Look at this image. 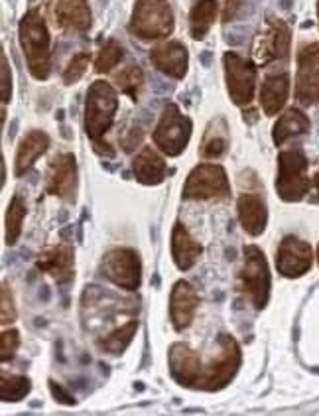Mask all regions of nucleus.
I'll return each instance as SVG.
<instances>
[{
    "label": "nucleus",
    "mask_w": 319,
    "mask_h": 416,
    "mask_svg": "<svg viewBox=\"0 0 319 416\" xmlns=\"http://www.w3.org/2000/svg\"><path fill=\"white\" fill-rule=\"evenodd\" d=\"M18 38L30 73L36 79L46 82L52 71V49H49V32L46 20L42 18L40 12L30 10L24 14V18L18 24Z\"/></svg>",
    "instance_id": "1"
},
{
    "label": "nucleus",
    "mask_w": 319,
    "mask_h": 416,
    "mask_svg": "<svg viewBox=\"0 0 319 416\" xmlns=\"http://www.w3.org/2000/svg\"><path fill=\"white\" fill-rule=\"evenodd\" d=\"M239 290L256 310H263L270 298V270L264 253L249 245L244 247V265L239 275Z\"/></svg>",
    "instance_id": "2"
},
{
    "label": "nucleus",
    "mask_w": 319,
    "mask_h": 416,
    "mask_svg": "<svg viewBox=\"0 0 319 416\" xmlns=\"http://www.w3.org/2000/svg\"><path fill=\"white\" fill-rule=\"evenodd\" d=\"M116 109L118 99L113 87L101 79L93 83L85 101V132L89 134V139L101 140L104 132L113 127Z\"/></svg>",
    "instance_id": "3"
},
{
    "label": "nucleus",
    "mask_w": 319,
    "mask_h": 416,
    "mask_svg": "<svg viewBox=\"0 0 319 416\" xmlns=\"http://www.w3.org/2000/svg\"><path fill=\"white\" fill-rule=\"evenodd\" d=\"M240 367L239 344L227 334L219 335V353L201 369V379L197 389L221 391L225 389Z\"/></svg>",
    "instance_id": "4"
},
{
    "label": "nucleus",
    "mask_w": 319,
    "mask_h": 416,
    "mask_svg": "<svg viewBox=\"0 0 319 416\" xmlns=\"http://www.w3.org/2000/svg\"><path fill=\"white\" fill-rule=\"evenodd\" d=\"M132 34L142 40H158L171 34L173 30V12L168 0H137L132 20Z\"/></svg>",
    "instance_id": "5"
},
{
    "label": "nucleus",
    "mask_w": 319,
    "mask_h": 416,
    "mask_svg": "<svg viewBox=\"0 0 319 416\" xmlns=\"http://www.w3.org/2000/svg\"><path fill=\"white\" fill-rule=\"evenodd\" d=\"M276 192L284 201H299L309 192L308 158L302 151H286L278 156Z\"/></svg>",
    "instance_id": "6"
},
{
    "label": "nucleus",
    "mask_w": 319,
    "mask_h": 416,
    "mask_svg": "<svg viewBox=\"0 0 319 416\" xmlns=\"http://www.w3.org/2000/svg\"><path fill=\"white\" fill-rule=\"evenodd\" d=\"M192 139V121L183 115L180 107L168 103L160 116V123L154 130V142L168 156H180Z\"/></svg>",
    "instance_id": "7"
},
{
    "label": "nucleus",
    "mask_w": 319,
    "mask_h": 416,
    "mask_svg": "<svg viewBox=\"0 0 319 416\" xmlns=\"http://www.w3.org/2000/svg\"><path fill=\"white\" fill-rule=\"evenodd\" d=\"M231 194L228 178L225 168L219 164H199L195 166L192 174L187 176L185 185H183V199H195V201H205V199H223Z\"/></svg>",
    "instance_id": "8"
},
{
    "label": "nucleus",
    "mask_w": 319,
    "mask_h": 416,
    "mask_svg": "<svg viewBox=\"0 0 319 416\" xmlns=\"http://www.w3.org/2000/svg\"><path fill=\"white\" fill-rule=\"evenodd\" d=\"M101 275L125 290H137L142 278L140 256L132 249H111L101 261Z\"/></svg>",
    "instance_id": "9"
},
{
    "label": "nucleus",
    "mask_w": 319,
    "mask_h": 416,
    "mask_svg": "<svg viewBox=\"0 0 319 416\" xmlns=\"http://www.w3.org/2000/svg\"><path fill=\"white\" fill-rule=\"evenodd\" d=\"M225 77H227V89L233 103L249 105L254 97V85H256V66L249 59L240 58L235 52L225 54Z\"/></svg>",
    "instance_id": "10"
},
{
    "label": "nucleus",
    "mask_w": 319,
    "mask_h": 416,
    "mask_svg": "<svg viewBox=\"0 0 319 416\" xmlns=\"http://www.w3.org/2000/svg\"><path fill=\"white\" fill-rule=\"evenodd\" d=\"M296 99L302 105H319V44L304 46L297 54Z\"/></svg>",
    "instance_id": "11"
},
{
    "label": "nucleus",
    "mask_w": 319,
    "mask_h": 416,
    "mask_svg": "<svg viewBox=\"0 0 319 416\" xmlns=\"http://www.w3.org/2000/svg\"><path fill=\"white\" fill-rule=\"evenodd\" d=\"M313 263V251L306 241L299 237L288 235L282 239L276 253V268L278 272L286 278H299L304 277L311 268Z\"/></svg>",
    "instance_id": "12"
},
{
    "label": "nucleus",
    "mask_w": 319,
    "mask_h": 416,
    "mask_svg": "<svg viewBox=\"0 0 319 416\" xmlns=\"http://www.w3.org/2000/svg\"><path fill=\"white\" fill-rule=\"evenodd\" d=\"M77 187V162L73 154H57L47 166L46 190L49 196L71 201Z\"/></svg>",
    "instance_id": "13"
},
{
    "label": "nucleus",
    "mask_w": 319,
    "mask_h": 416,
    "mask_svg": "<svg viewBox=\"0 0 319 416\" xmlns=\"http://www.w3.org/2000/svg\"><path fill=\"white\" fill-rule=\"evenodd\" d=\"M170 373L173 381L183 387H195L199 385L201 379V369H203V361L195 353L194 349L185 344H173L170 349Z\"/></svg>",
    "instance_id": "14"
},
{
    "label": "nucleus",
    "mask_w": 319,
    "mask_h": 416,
    "mask_svg": "<svg viewBox=\"0 0 319 416\" xmlns=\"http://www.w3.org/2000/svg\"><path fill=\"white\" fill-rule=\"evenodd\" d=\"M290 28L282 20L270 18L268 20V30L260 36V42L254 47L256 59L266 66L276 59H286L290 54Z\"/></svg>",
    "instance_id": "15"
},
{
    "label": "nucleus",
    "mask_w": 319,
    "mask_h": 416,
    "mask_svg": "<svg viewBox=\"0 0 319 416\" xmlns=\"http://www.w3.org/2000/svg\"><path fill=\"white\" fill-rule=\"evenodd\" d=\"M49 12L61 30L87 32L91 28V8L87 0H49Z\"/></svg>",
    "instance_id": "16"
},
{
    "label": "nucleus",
    "mask_w": 319,
    "mask_h": 416,
    "mask_svg": "<svg viewBox=\"0 0 319 416\" xmlns=\"http://www.w3.org/2000/svg\"><path fill=\"white\" fill-rule=\"evenodd\" d=\"M73 265H75V253L73 247L69 245L47 247L38 256V268L46 272L49 278H54L57 284H68L73 278Z\"/></svg>",
    "instance_id": "17"
},
{
    "label": "nucleus",
    "mask_w": 319,
    "mask_h": 416,
    "mask_svg": "<svg viewBox=\"0 0 319 416\" xmlns=\"http://www.w3.org/2000/svg\"><path fill=\"white\" fill-rule=\"evenodd\" d=\"M197 306H199V298L194 286L185 280H178L170 296V318L178 332H183L185 328L192 325Z\"/></svg>",
    "instance_id": "18"
},
{
    "label": "nucleus",
    "mask_w": 319,
    "mask_h": 416,
    "mask_svg": "<svg viewBox=\"0 0 319 416\" xmlns=\"http://www.w3.org/2000/svg\"><path fill=\"white\" fill-rule=\"evenodd\" d=\"M150 59L164 75H168L171 79H183L187 73L189 56L185 46L180 42H168V44L152 47Z\"/></svg>",
    "instance_id": "19"
},
{
    "label": "nucleus",
    "mask_w": 319,
    "mask_h": 416,
    "mask_svg": "<svg viewBox=\"0 0 319 416\" xmlns=\"http://www.w3.org/2000/svg\"><path fill=\"white\" fill-rule=\"evenodd\" d=\"M201 245L195 241L183 223H176L171 229V256L180 270H189L201 256Z\"/></svg>",
    "instance_id": "20"
},
{
    "label": "nucleus",
    "mask_w": 319,
    "mask_h": 416,
    "mask_svg": "<svg viewBox=\"0 0 319 416\" xmlns=\"http://www.w3.org/2000/svg\"><path fill=\"white\" fill-rule=\"evenodd\" d=\"M237 206H239V219L242 229L252 237H258L268 223V209L263 197L256 194H242Z\"/></svg>",
    "instance_id": "21"
},
{
    "label": "nucleus",
    "mask_w": 319,
    "mask_h": 416,
    "mask_svg": "<svg viewBox=\"0 0 319 416\" xmlns=\"http://www.w3.org/2000/svg\"><path fill=\"white\" fill-rule=\"evenodd\" d=\"M49 148V137L44 130H30L16 151V162H14V174L20 178L34 166V162Z\"/></svg>",
    "instance_id": "22"
},
{
    "label": "nucleus",
    "mask_w": 319,
    "mask_h": 416,
    "mask_svg": "<svg viewBox=\"0 0 319 416\" xmlns=\"http://www.w3.org/2000/svg\"><path fill=\"white\" fill-rule=\"evenodd\" d=\"M290 95V75L288 73H272L263 82L260 87V105L266 115H276L282 111Z\"/></svg>",
    "instance_id": "23"
},
{
    "label": "nucleus",
    "mask_w": 319,
    "mask_h": 416,
    "mask_svg": "<svg viewBox=\"0 0 319 416\" xmlns=\"http://www.w3.org/2000/svg\"><path fill=\"white\" fill-rule=\"evenodd\" d=\"M132 172L140 184L158 185L166 180V160L158 152L146 146L132 162Z\"/></svg>",
    "instance_id": "24"
},
{
    "label": "nucleus",
    "mask_w": 319,
    "mask_h": 416,
    "mask_svg": "<svg viewBox=\"0 0 319 416\" xmlns=\"http://www.w3.org/2000/svg\"><path fill=\"white\" fill-rule=\"evenodd\" d=\"M309 123L308 115L299 109H288L282 113V116L276 121V125L272 128V139L274 144H284L286 140L292 139V137H299V134H306L309 132Z\"/></svg>",
    "instance_id": "25"
},
{
    "label": "nucleus",
    "mask_w": 319,
    "mask_h": 416,
    "mask_svg": "<svg viewBox=\"0 0 319 416\" xmlns=\"http://www.w3.org/2000/svg\"><path fill=\"white\" fill-rule=\"evenodd\" d=\"M228 151V128L223 116H217L207 128L203 142H201V156L203 158H221Z\"/></svg>",
    "instance_id": "26"
},
{
    "label": "nucleus",
    "mask_w": 319,
    "mask_h": 416,
    "mask_svg": "<svg viewBox=\"0 0 319 416\" xmlns=\"http://www.w3.org/2000/svg\"><path fill=\"white\" fill-rule=\"evenodd\" d=\"M217 18V0H199L189 12V32L194 40H203Z\"/></svg>",
    "instance_id": "27"
},
{
    "label": "nucleus",
    "mask_w": 319,
    "mask_h": 416,
    "mask_svg": "<svg viewBox=\"0 0 319 416\" xmlns=\"http://www.w3.org/2000/svg\"><path fill=\"white\" fill-rule=\"evenodd\" d=\"M138 330V322L130 320L128 324L120 325L118 330H114L109 335H104L103 339H99V347L107 351V353H113V355H118L123 353L128 344L132 341V337L137 334Z\"/></svg>",
    "instance_id": "28"
},
{
    "label": "nucleus",
    "mask_w": 319,
    "mask_h": 416,
    "mask_svg": "<svg viewBox=\"0 0 319 416\" xmlns=\"http://www.w3.org/2000/svg\"><path fill=\"white\" fill-rule=\"evenodd\" d=\"M24 217H26V201L20 196H14L6 209V245H16L22 233Z\"/></svg>",
    "instance_id": "29"
},
{
    "label": "nucleus",
    "mask_w": 319,
    "mask_h": 416,
    "mask_svg": "<svg viewBox=\"0 0 319 416\" xmlns=\"http://www.w3.org/2000/svg\"><path fill=\"white\" fill-rule=\"evenodd\" d=\"M32 383L28 377H20V375H2L0 379V393H2V401L4 403H18L22 401L26 394L30 393Z\"/></svg>",
    "instance_id": "30"
},
{
    "label": "nucleus",
    "mask_w": 319,
    "mask_h": 416,
    "mask_svg": "<svg viewBox=\"0 0 319 416\" xmlns=\"http://www.w3.org/2000/svg\"><path fill=\"white\" fill-rule=\"evenodd\" d=\"M116 85L132 101H137L138 93H140L142 85H144V73H142V70L138 66H128L126 70H123L116 75Z\"/></svg>",
    "instance_id": "31"
},
{
    "label": "nucleus",
    "mask_w": 319,
    "mask_h": 416,
    "mask_svg": "<svg viewBox=\"0 0 319 416\" xmlns=\"http://www.w3.org/2000/svg\"><path fill=\"white\" fill-rule=\"evenodd\" d=\"M123 54H125L123 46L116 40L104 42L101 52H99V56L95 59V71L97 73H109L113 68L118 66V61L123 59Z\"/></svg>",
    "instance_id": "32"
},
{
    "label": "nucleus",
    "mask_w": 319,
    "mask_h": 416,
    "mask_svg": "<svg viewBox=\"0 0 319 416\" xmlns=\"http://www.w3.org/2000/svg\"><path fill=\"white\" fill-rule=\"evenodd\" d=\"M89 61H91L89 54H77V56H73V59L69 61L68 68L63 71V83L65 85H73V83L79 82L85 70H87V66H89Z\"/></svg>",
    "instance_id": "33"
},
{
    "label": "nucleus",
    "mask_w": 319,
    "mask_h": 416,
    "mask_svg": "<svg viewBox=\"0 0 319 416\" xmlns=\"http://www.w3.org/2000/svg\"><path fill=\"white\" fill-rule=\"evenodd\" d=\"M2 339V347H0V359L2 361H8L16 355L18 347H20V334L16 330H4L0 334Z\"/></svg>",
    "instance_id": "34"
},
{
    "label": "nucleus",
    "mask_w": 319,
    "mask_h": 416,
    "mask_svg": "<svg viewBox=\"0 0 319 416\" xmlns=\"http://www.w3.org/2000/svg\"><path fill=\"white\" fill-rule=\"evenodd\" d=\"M0 304H2V325L12 324L16 320V308H14V300H12V292L8 284H2V296H0Z\"/></svg>",
    "instance_id": "35"
},
{
    "label": "nucleus",
    "mask_w": 319,
    "mask_h": 416,
    "mask_svg": "<svg viewBox=\"0 0 319 416\" xmlns=\"http://www.w3.org/2000/svg\"><path fill=\"white\" fill-rule=\"evenodd\" d=\"M12 97V71L6 54L2 52V103L6 105Z\"/></svg>",
    "instance_id": "36"
},
{
    "label": "nucleus",
    "mask_w": 319,
    "mask_h": 416,
    "mask_svg": "<svg viewBox=\"0 0 319 416\" xmlns=\"http://www.w3.org/2000/svg\"><path fill=\"white\" fill-rule=\"evenodd\" d=\"M144 139V128L142 127H132L128 130V134H126L125 139L120 140V144H123V151L125 152H132L137 148L138 144L142 142Z\"/></svg>",
    "instance_id": "37"
},
{
    "label": "nucleus",
    "mask_w": 319,
    "mask_h": 416,
    "mask_svg": "<svg viewBox=\"0 0 319 416\" xmlns=\"http://www.w3.org/2000/svg\"><path fill=\"white\" fill-rule=\"evenodd\" d=\"M49 389H52V393H54V399H56V401L63 403V405H75V399H73L68 391H63L56 381H49Z\"/></svg>",
    "instance_id": "38"
},
{
    "label": "nucleus",
    "mask_w": 319,
    "mask_h": 416,
    "mask_svg": "<svg viewBox=\"0 0 319 416\" xmlns=\"http://www.w3.org/2000/svg\"><path fill=\"white\" fill-rule=\"evenodd\" d=\"M240 10V0H227L223 10V22H231Z\"/></svg>",
    "instance_id": "39"
},
{
    "label": "nucleus",
    "mask_w": 319,
    "mask_h": 416,
    "mask_svg": "<svg viewBox=\"0 0 319 416\" xmlns=\"http://www.w3.org/2000/svg\"><path fill=\"white\" fill-rule=\"evenodd\" d=\"M93 148H95V152H99L101 156H104V154H107L109 158H113V156H114L113 148H111V146H109L107 142L103 144V140H93Z\"/></svg>",
    "instance_id": "40"
},
{
    "label": "nucleus",
    "mask_w": 319,
    "mask_h": 416,
    "mask_svg": "<svg viewBox=\"0 0 319 416\" xmlns=\"http://www.w3.org/2000/svg\"><path fill=\"white\" fill-rule=\"evenodd\" d=\"M4 180H6V166H4V160H2V185H4Z\"/></svg>",
    "instance_id": "41"
},
{
    "label": "nucleus",
    "mask_w": 319,
    "mask_h": 416,
    "mask_svg": "<svg viewBox=\"0 0 319 416\" xmlns=\"http://www.w3.org/2000/svg\"><path fill=\"white\" fill-rule=\"evenodd\" d=\"M316 190H318V197H319V172L318 176H316Z\"/></svg>",
    "instance_id": "42"
},
{
    "label": "nucleus",
    "mask_w": 319,
    "mask_h": 416,
    "mask_svg": "<svg viewBox=\"0 0 319 416\" xmlns=\"http://www.w3.org/2000/svg\"><path fill=\"white\" fill-rule=\"evenodd\" d=\"M318 261H319V247H318Z\"/></svg>",
    "instance_id": "43"
},
{
    "label": "nucleus",
    "mask_w": 319,
    "mask_h": 416,
    "mask_svg": "<svg viewBox=\"0 0 319 416\" xmlns=\"http://www.w3.org/2000/svg\"><path fill=\"white\" fill-rule=\"evenodd\" d=\"M318 14H319V2H318Z\"/></svg>",
    "instance_id": "44"
}]
</instances>
